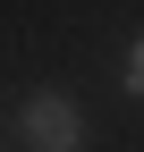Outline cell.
Returning <instances> with one entry per match:
<instances>
[{
  "label": "cell",
  "mask_w": 144,
  "mask_h": 152,
  "mask_svg": "<svg viewBox=\"0 0 144 152\" xmlns=\"http://www.w3.org/2000/svg\"><path fill=\"white\" fill-rule=\"evenodd\" d=\"M119 85H127L136 102H144V34H136V42H127V59H119Z\"/></svg>",
  "instance_id": "2"
},
{
  "label": "cell",
  "mask_w": 144,
  "mask_h": 152,
  "mask_svg": "<svg viewBox=\"0 0 144 152\" xmlns=\"http://www.w3.org/2000/svg\"><path fill=\"white\" fill-rule=\"evenodd\" d=\"M17 135H26V152H76L85 144V118H76V102H68L60 85H43V93L17 102Z\"/></svg>",
  "instance_id": "1"
}]
</instances>
